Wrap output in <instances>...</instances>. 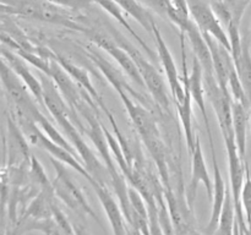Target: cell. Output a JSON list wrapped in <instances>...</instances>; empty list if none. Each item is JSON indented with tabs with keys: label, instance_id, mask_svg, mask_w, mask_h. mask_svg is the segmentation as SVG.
I'll list each match as a JSON object with an SVG mask.
<instances>
[{
	"label": "cell",
	"instance_id": "13",
	"mask_svg": "<svg viewBox=\"0 0 251 235\" xmlns=\"http://www.w3.org/2000/svg\"><path fill=\"white\" fill-rule=\"evenodd\" d=\"M211 153H212V166H213V195H212V208H211V217L207 227L205 229L206 235H215L218 229L221 213H222L223 206H225L226 196H227V188L225 180H223L222 173H221L220 165H218L217 158H216L215 143L210 142Z\"/></svg>",
	"mask_w": 251,
	"mask_h": 235
},
{
	"label": "cell",
	"instance_id": "5",
	"mask_svg": "<svg viewBox=\"0 0 251 235\" xmlns=\"http://www.w3.org/2000/svg\"><path fill=\"white\" fill-rule=\"evenodd\" d=\"M185 34L180 32V47H181V64H183V80L188 85L189 91H190L191 98L196 105L200 109L202 114L203 121L206 124V130L208 134V141L212 142V132H211L210 120L207 117V110H206V90H205V77H203V69L201 66L200 61L194 56L193 59V68H191L190 73L188 72V66H186V54H185Z\"/></svg>",
	"mask_w": 251,
	"mask_h": 235
},
{
	"label": "cell",
	"instance_id": "1",
	"mask_svg": "<svg viewBox=\"0 0 251 235\" xmlns=\"http://www.w3.org/2000/svg\"><path fill=\"white\" fill-rule=\"evenodd\" d=\"M1 14L47 22L80 31L82 33L87 32L86 27L76 21L75 17L71 15V11L46 0H1Z\"/></svg>",
	"mask_w": 251,
	"mask_h": 235
},
{
	"label": "cell",
	"instance_id": "27",
	"mask_svg": "<svg viewBox=\"0 0 251 235\" xmlns=\"http://www.w3.org/2000/svg\"><path fill=\"white\" fill-rule=\"evenodd\" d=\"M210 1V4H215V2H222L223 0H208Z\"/></svg>",
	"mask_w": 251,
	"mask_h": 235
},
{
	"label": "cell",
	"instance_id": "21",
	"mask_svg": "<svg viewBox=\"0 0 251 235\" xmlns=\"http://www.w3.org/2000/svg\"><path fill=\"white\" fill-rule=\"evenodd\" d=\"M29 183L36 186L39 191L53 188L43 165L37 161L34 156L31 157V163H29Z\"/></svg>",
	"mask_w": 251,
	"mask_h": 235
},
{
	"label": "cell",
	"instance_id": "20",
	"mask_svg": "<svg viewBox=\"0 0 251 235\" xmlns=\"http://www.w3.org/2000/svg\"><path fill=\"white\" fill-rule=\"evenodd\" d=\"M234 65L251 108V50L247 37L243 38L242 54L234 60Z\"/></svg>",
	"mask_w": 251,
	"mask_h": 235
},
{
	"label": "cell",
	"instance_id": "12",
	"mask_svg": "<svg viewBox=\"0 0 251 235\" xmlns=\"http://www.w3.org/2000/svg\"><path fill=\"white\" fill-rule=\"evenodd\" d=\"M1 61L6 64L12 71L17 75V77L26 85L28 88L29 92L34 97L36 102L41 105L42 108L44 107V100H43V86H42L41 80L36 77L32 73L31 69H29L28 63L21 58L19 54L14 53L11 49L7 47L2 46L1 49Z\"/></svg>",
	"mask_w": 251,
	"mask_h": 235
},
{
	"label": "cell",
	"instance_id": "11",
	"mask_svg": "<svg viewBox=\"0 0 251 235\" xmlns=\"http://www.w3.org/2000/svg\"><path fill=\"white\" fill-rule=\"evenodd\" d=\"M152 34H153L154 42H156L157 53H158V58L161 60L162 68H163L164 73L167 76L172 98L174 99V103H178L185 95V86H184L183 77L179 76L173 55H172L171 50H169L168 46H167L166 41H164L163 36H162L157 24H154Z\"/></svg>",
	"mask_w": 251,
	"mask_h": 235
},
{
	"label": "cell",
	"instance_id": "8",
	"mask_svg": "<svg viewBox=\"0 0 251 235\" xmlns=\"http://www.w3.org/2000/svg\"><path fill=\"white\" fill-rule=\"evenodd\" d=\"M85 34L88 37V39H90L93 44H96V46L100 47V49L107 51L113 59H115V61H118L120 68L124 70V72L126 73L134 82H136L140 87H145L144 80H142L141 73H140L134 59H132L131 56H130V54L127 53L125 49H123L112 37L103 33V32L95 31V29H87V32H86Z\"/></svg>",
	"mask_w": 251,
	"mask_h": 235
},
{
	"label": "cell",
	"instance_id": "6",
	"mask_svg": "<svg viewBox=\"0 0 251 235\" xmlns=\"http://www.w3.org/2000/svg\"><path fill=\"white\" fill-rule=\"evenodd\" d=\"M189 12L193 21L202 33L212 36L221 46L230 51V41L228 32L225 31L222 22L213 11L208 0H186Z\"/></svg>",
	"mask_w": 251,
	"mask_h": 235
},
{
	"label": "cell",
	"instance_id": "23",
	"mask_svg": "<svg viewBox=\"0 0 251 235\" xmlns=\"http://www.w3.org/2000/svg\"><path fill=\"white\" fill-rule=\"evenodd\" d=\"M222 2L226 9H227V11L229 12L230 17H232V22L240 26L245 10L249 6V2L247 0H223Z\"/></svg>",
	"mask_w": 251,
	"mask_h": 235
},
{
	"label": "cell",
	"instance_id": "28",
	"mask_svg": "<svg viewBox=\"0 0 251 235\" xmlns=\"http://www.w3.org/2000/svg\"><path fill=\"white\" fill-rule=\"evenodd\" d=\"M247 1H248V2H249V4H250V2H251V0H247Z\"/></svg>",
	"mask_w": 251,
	"mask_h": 235
},
{
	"label": "cell",
	"instance_id": "14",
	"mask_svg": "<svg viewBox=\"0 0 251 235\" xmlns=\"http://www.w3.org/2000/svg\"><path fill=\"white\" fill-rule=\"evenodd\" d=\"M92 188L104 210L105 215L108 217L112 227L113 235H129V227H127L126 219L123 213L122 207L119 203L115 201L114 196L112 195L109 190L107 188V185L100 184L97 181H93Z\"/></svg>",
	"mask_w": 251,
	"mask_h": 235
},
{
	"label": "cell",
	"instance_id": "22",
	"mask_svg": "<svg viewBox=\"0 0 251 235\" xmlns=\"http://www.w3.org/2000/svg\"><path fill=\"white\" fill-rule=\"evenodd\" d=\"M240 206L244 212L245 219L249 224L251 222V175L249 166L247 164V173H245V180L243 184L242 193H240Z\"/></svg>",
	"mask_w": 251,
	"mask_h": 235
},
{
	"label": "cell",
	"instance_id": "25",
	"mask_svg": "<svg viewBox=\"0 0 251 235\" xmlns=\"http://www.w3.org/2000/svg\"><path fill=\"white\" fill-rule=\"evenodd\" d=\"M26 233L27 230L21 220H17L16 224L4 225V235H25Z\"/></svg>",
	"mask_w": 251,
	"mask_h": 235
},
{
	"label": "cell",
	"instance_id": "9",
	"mask_svg": "<svg viewBox=\"0 0 251 235\" xmlns=\"http://www.w3.org/2000/svg\"><path fill=\"white\" fill-rule=\"evenodd\" d=\"M118 94L122 98L125 110L129 114L130 120H131L132 125L136 129L137 134L141 137L142 142L161 136L156 117H154L151 110L144 107L140 102H136L126 92H119Z\"/></svg>",
	"mask_w": 251,
	"mask_h": 235
},
{
	"label": "cell",
	"instance_id": "16",
	"mask_svg": "<svg viewBox=\"0 0 251 235\" xmlns=\"http://www.w3.org/2000/svg\"><path fill=\"white\" fill-rule=\"evenodd\" d=\"M49 58L54 59V60H55L56 63H58L59 65H60L61 68L69 73V75H70V77L73 78V80L75 81V82L77 83L83 91H86V92L93 98V99H95V102L97 103L98 105L103 102L100 93L97 92V90L95 88L93 83L91 82L90 76H88V73L86 72L85 69L80 68V66H77L76 64L71 63L69 59L61 56L59 53H54V51H51L50 49H49V53H48V59Z\"/></svg>",
	"mask_w": 251,
	"mask_h": 235
},
{
	"label": "cell",
	"instance_id": "24",
	"mask_svg": "<svg viewBox=\"0 0 251 235\" xmlns=\"http://www.w3.org/2000/svg\"><path fill=\"white\" fill-rule=\"evenodd\" d=\"M46 1L51 2V4L56 5V6L64 7L70 11H83V10H88L92 4L95 2L92 0H46Z\"/></svg>",
	"mask_w": 251,
	"mask_h": 235
},
{
	"label": "cell",
	"instance_id": "26",
	"mask_svg": "<svg viewBox=\"0 0 251 235\" xmlns=\"http://www.w3.org/2000/svg\"><path fill=\"white\" fill-rule=\"evenodd\" d=\"M74 232H75V235H91V233L83 225L76 224V223H74Z\"/></svg>",
	"mask_w": 251,
	"mask_h": 235
},
{
	"label": "cell",
	"instance_id": "19",
	"mask_svg": "<svg viewBox=\"0 0 251 235\" xmlns=\"http://www.w3.org/2000/svg\"><path fill=\"white\" fill-rule=\"evenodd\" d=\"M115 1L120 5L124 12L136 20L142 28L152 33L154 24H157L154 21L153 15L146 6H144L139 0H115Z\"/></svg>",
	"mask_w": 251,
	"mask_h": 235
},
{
	"label": "cell",
	"instance_id": "18",
	"mask_svg": "<svg viewBox=\"0 0 251 235\" xmlns=\"http://www.w3.org/2000/svg\"><path fill=\"white\" fill-rule=\"evenodd\" d=\"M92 1L95 2V4H97L100 9L104 10L105 12H108V14H109L113 19L117 20V21L119 22V24H122V26L124 27L127 32H129L130 36H131L134 39H136L137 43H139V46L141 47L144 50L147 51V54L150 55V58H154V56H156L154 55L153 51H152V49L147 46L146 42H145L144 39L139 36V33H137V32L132 28L131 24L127 22V20L125 19V16H124V10L120 7V5L118 4L115 0H92Z\"/></svg>",
	"mask_w": 251,
	"mask_h": 235
},
{
	"label": "cell",
	"instance_id": "3",
	"mask_svg": "<svg viewBox=\"0 0 251 235\" xmlns=\"http://www.w3.org/2000/svg\"><path fill=\"white\" fill-rule=\"evenodd\" d=\"M12 115V118L15 119V121L17 122V125L20 126V129L24 132L25 137L27 139V141L29 142L33 146L39 147L43 151H46L47 153H49L51 156V158L56 159V161L61 162L65 165H68L69 168H73L74 170L77 171L80 175H82L86 180H88V183L92 184L93 179L90 175L87 170H86L85 165H83L81 162L77 161L76 156H74L71 152H69L68 149L63 148L59 144H56L55 142L51 141L41 129H39L38 125L36 122H33L32 120L27 119L26 117L20 114H14V113L9 112Z\"/></svg>",
	"mask_w": 251,
	"mask_h": 235
},
{
	"label": "cell",
	"instance_id": "15",
	"mask_svg": "<svg viewBox=\"0 0 251 235\" xmlns=\"http://www.w3.org/2000/svg\"><path fill=\"white\" fill-rule=\"evenodd\" d=\"M86 49H87V50H86V56H87V58L90 59L96 66H97L98 70L103 73V76L107 78L108 82L113 86V88H114L118 93L126 92L127 94L131 95L135 100L137 99V102L140 103L145 102L144 95L140 94L139 92H136V91L129 85V82L125 80V77L122 75V72H120L117 68H114V66H113L112 64L104 58V56L100 55L97 50H95V49L92 48H86Z\"/></svg>",
	"mask_w": 251,
	"mask_h": 235
},
{
	"label": "cell",
	"instance_id": "2",
	"mask_svg": "<svg viewBox=\"0 0 251 235\" xmlns=\"http://www.w3.org/2000/svg\"><path fill=\"white\" fill-rule=\"evenodd\" d=\"M109 31L112 32L113 34L112 38L114 39L123 49H125V50L130 54V56L134 59L135 64H136L137 69H139L140 73H141L142 80H144L145 87L149 90L150 94H151L152 99L156 103L157 107L159 108L161 112H163L164 114L171 117V95H169L168 88H167V83L164 82V80L162 78L161 73L157 70L156 66H154L153 64L150 63V61L142 55L141 51H140L136 47L132 46L123 34H120L119 32L115 31L113 27Z\"/></svg>",
	"mask_w": 251,
	"mask_h": 235
},
{
	"label": "cell",
	"instance_id": "7",
	"mask_svg": "<svg viewBox=\"0 0 251 235\" xmlns=\"http://www.w3.org/2000/svg\"><path fill=\"white\" fill-rule=\"evenodd\" d=\"M7 136H4V166L28 165L31 162L29 142L25 137L17 122L10 113H6Z\"/></svg>",
	"mask_w": 251,
	"mask_h": 235
},
{
	"label": "cell",
	"instance_id": "17",
	"mask_svg": "<svg viewBox=\"0 0 251 235\" xmlns=\"http://www.w3.org/2000/svg\"><path fill=\"white\" fill-rule=\"evenodd\" d=\"M232 112L235 143H237L240 157L245 161V154H247V129L251 110L245 105H243L242 103L233 100Z\"/></svg>",
	"mask_w": 251,
	"mask_h": 235
},
{
	"label": "cell",
	"instance_id": "4",
	"mask_svg": "<svg viewBox=\"0 0 251 235\" xmlns=\"http://www.w3.org/2000/svg\"><path fill=\"white\" fill-rule=\"evenodd\" d=\"M50 162L55 170V176H54V180L51 181V186H53V191L56 197L76 214L81 215V217L88 215L97 223H100V218L97 217L88 201L86 200L85 193L82 192L80 186L75 183V180L71 178L69 169L66 168L68 165L51 158V157Z\"/></svg>",
	"mask_w": 251,
	"mask_h": 235
},
{
	"label": "cell",
	"instance_id": "10",
	"mask_svg": "<svg viewBox=\"0 0 251 235\" xmlns=\"http://www.w3.org/2000/svg\"><path fill=\"white\" fill-rule=\"evenodd\" d=\"M191 175L190 181H189L188 188H186V201H188L189 207L193 210L194 203L196 200V193H198L199 184L202 183L205 185L206 191L210 201L212 200L213 195V180L208 173L207 165L205 162V156H203L202 147H201L200 137H196L195 148L191 152Z\"/></svg>",
	"mask_w": 251,
	"mask_h": 235
}]
</instances>
